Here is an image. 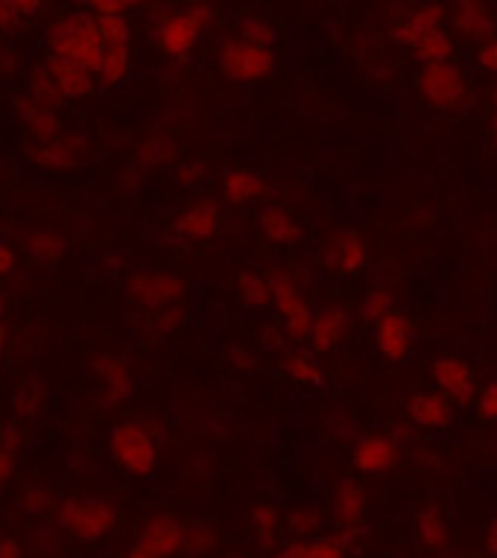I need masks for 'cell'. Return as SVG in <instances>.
Listing matches in <instances>:
<instances>
[{
  "mask_svg": "<svg viewBox=\"0 0 497 558\" xmlns=\"http://www.w3.org/2000/svg\"><path fill=\"white\" fill-rule=\"evenodd\" d=\"M106 45H102L97 19L88 12H71L53 21V27L47 29V56L71 62L83 68L88 74H97L102 62Z\"/></svg>",
  "mask_w": 497,
  "mask_h": 558,
  "instance_id": "1",
  "label": "cell"
},
{
  "mask_svg": "<svg viewBox=\"0 0 497 558\" xmlns=\"http://www.w3.org/2000/svg\"><path fill=\"white\" fill-rule=\"evenodd\" d=\"M56 523L71 538L97 544L118 526V506L106 497H68L56 506Z\"/></svg>",
  "mask_w": 497,
  "mask_h": 558,
  "instance_id": "2",
  "label": "cell"
},
{
  "mask_svg": "<svg viewBox=\"0 0 497 558\" xmlns=\"http://www.w3.org/2000/svg\"><path fill=\"white\" fill-rule=\"evenodd\" d=\"M111 462L132 476H149L158 468L156 436L135 422H120L109 433Z\"/></svg>",
  "mask_w": 497,
  "mask_h": 558,
  "instance_id": "3",
  "label": "cell"
},
{
  "mask_svg": "<svg viewBox=\"0 0 497 558\" xmlns=\"http://www.w3.org/2000/svg\"><path fill=\"white\" fill-rule=\"evenodd\" d=\"M208 15H211L208 7H184V10L167 12L165 19L158 21L156 33V45L161 47V53L167 59L184 62L199 41L203 27L211 21Z\"/></svg>",
  "mask_w": 497,
  "mask_h": 558,
  "instance_id": "4",
  "label": "cell"
},
{
  "mask_svg": "<svg viewBox=\"0 0 497 558\" xmlns=\"http://www.w3.org/2000/svg\"><path fill=\"white\" fill-rule=\"evenodd\" d=\"M92 156V137L83 129H65L53 141H29L27 158L45 170H74Z\"/></svg>",
  "mask_w": 497,
  "mask_h": 558,
  "instance_id": "5",
  "label": "cell"
},
{
  "mask_svg": "<svg viewBox=\"0 0 497 558\" xmlns=\"http://www.w3.org/2000/svg\"><path fill=\"white\" fill-rule=\"evenodd\" d=\"M184 295H187V284L179 275L170 272H135L126 281V299H130V304L147 313L179 307Z\"/></svg>",
  "mask_w": 497,
  "mask_h": 558,
  "instance_id": "6",
  "label": "cell"
},
{
  "mask_svg": "<svg viewBox=\"0 0 497 558\" xmlns=\"http://www.w3.org/2000/svg\"><path fill=\"white\" fill-rule=\"evenodd\" d=\"M220 71L231 83H260L276 71V53L243 45L240 38H226L220 47Z\"/></svg>",
  "mask_w": 497,
  "mask_h": 558,
  "instance_id": "7",
  "label": "cell"
},
{
  "mask_svg": "<svg viewBox=\"0 0 497 558\" xmlns=\"http://www.w3.org/2000/svg\"><path fill=\"white\" fill-rule=\"evenodd\" d=\"M269 293H272V304L278 313L284 316L287 337L295 342H307L311 339V328H314V313L304 304V299L295 290L293 278H287L284 272H269Z\"/></svg>",
  "mask_w": 497,
  "mask_h": 558,
  "instance_id": "8",
  "label": "cell"
},
{
  "mask_svg": "<svg viewBox=\"0 0 497 558\" xmlns=\"http://www.w3.org/2000/svg\"><path fill=\"white\" fill-rule=\"evenodd\" d=\"M182 535L184 523H179L170 514H158L149 518L141 526L138 538L130 547L126 558H173L182 553Z\"/></svg>",
  "mask_w": 497,
  "mask_h": 558,
  "instance_id": "9",
  "label": "cell"
},
{
  "mask_svg": "<svg viewBox=\"0 0 497 558\" xmlns=\"http://www.w3.org/2000/svg\"><path fill=\"white\" fill-rule=\"evenodd\" d=\"M419 94L436 109H460L465 102V83L453 64H422Z\"/></svg>",
  "mask_w": 497,
  "mask_h": 558,
  "instance_id": "10",
  "label": "cell"
},
{
  "mask_svg": "<svg viewBox=\"0 0 497 558\" xmlns=\"http://www.w3.org/2000/svg\"><path fill=\"white\" fill-rule=\"evenodd\" d=\"M94 375L100 380L102 407H120L123 401H130L135 377H132L126 360L118 357V354H102V357L94 360Z\"/></svg>",
  "mask_w": 497,
  "mask_h": 558,
  "instance_id": "11",
  "label": "cell"
},
{
  "mask_svg": "<svg viewBox=\"0 0 497 558\" xmlns=\"http://www.w3.org/2000/svg\"><path fill=\"white\" fill-rule=\"evenodd\" d=\"M433 380L443 389L445 398H451L460 407L474 403V375H471L469 363L453 357H439L433 363Z\"/></svg>",
  "mask_w": 497,
  "mask_h": 558,
  "instance_id": "12",
  "label": "cell"
},
{
  "mask_svg": "<svg viewBox=\"0 0 497 558\" xmlns=\"http://www.w3.org/2000/svg\"><path fill=\"white\" fill-rule=\"evenodd\" d=\"M323 257L325 266L342 278H354L366 264V252H363V240L357 231H340L337 238L328 240Z\"/></svg>",
  "mask_w": 497,
  "mask_h": 558,
  "instance_id": "13",
  "label": "cell"
},
{
  "mask_svg": "<svg viewBox=\"0 0 497 558\" xmlns=\"http://www.w3.org/2000/svg\"><path fill=\"white\" fill-rule=\"evenodd\" d=\"M396 459L398 445L389 436H368L351 450V465L363 474H387L389 468H396Z\"/></svg>",
  "mask_w": 497,
  "mask_h": 558,
  "instance_id": "14",
  "label": "cell"
},
{
  "mask_svg": "<svg viewBox=\"0 0 497 558\" xmlns=\"http://www.w3.org/2000/svg\"><path fill=\"white\" fill-rule=\"evenodd\" d=\"M439 27H445V7H439V3H424V7H415L407 19L396 21L392 38H396L398 45H404L413 50L427 33H433V29Z\"/></svg>",
  "mask_w": 497,
  "mask_h": 558,
  "instance_id": "15",
  "label": "cell"
},
{
  "mask_svg": "<svg viewBox=\"0 0 497 558\" xmlns=\"http://www.w3.org/2000/svg\"><path fill=\"white\" fill-rule=\"evenodd\" d=\"M173 231L179 238L194 240V243L211 240L220 231V208L214 202H196L175 217Z\"/></svg>",
  "mask_w": 497,
  "mask_h": 558,
  "instance_id": "16",
  "label": "cell"
},
{
  "mask_svg": "<svg viewBox=\"0 0 497 558\" xmlns=\"http://www.w3.org/2000/svg\"><path fill=\"white\" fill-rule=\"evenodd\" d=\"M410 342H413V328H410V322L401 313L392 311L375 325V348L389 363L404 360L410 354Z\"/></svg>",
  "mask_w": 497,
  "mask_h": 558,
  "instance_id": "17",
  "label": "cell"
},
{
  "mask_svg": "<svg viewBox=\"0 0 497 558\" xmlns=\"http://www.w3.org/2000/svg\"><path fill=\"white\" fill-rule=\"evenodd\" d=\"M45 68H47V74L53 76L56 88L62 92L65 102L85 100V97H92V94L97 92V80H94V74H88V71H83V68H76V64L47 56Z\"/></svg>",
  "mask_w": 497,
  "mask_h": 558,
  "instance_id": "18",
  "label": "cell"
},
{
  "mask_svg": "<svg viewBox=\"0 0 497 558\" xmlns=\"http://www.w3.org/2000/svg\"><path fill=\"white\" fill-rule=\"evenodd\" d=\"M12 106L19 111L21 123H24V129H27L33 141H53V137L65 132V123L59 118V111L45 109V106H38L29 97H19Z\"/></svg>",
  "mask_w": 497,
  "mask_h": 558,
  "instance_id": "19",
  "label": "cell"
},
{
  "mask_svg": "<svg viewBox=\"0 0 497 558\" xmlns=\"http://www.w3.org/2000/svg\"><path fill=\"white\" fill-rule=\"evenodd\" d=\"M410 418L424 430H443L453 418L451 401L443 392H419L410 401Z\"/></svg>",
  "mask_w": 497,
  "mask_h": 558,
  "instance_id": "20",
  "label": "cell"
},
{
  "mask_svg": "<svg viewBox=\"0 0 497 558\" xmlns=\"http://www.w3.org/2000/svg\"><path fill=\"white\" fill-rule=\"evenodd\" d=\"M453 27H457L460 36L483 41V45H486L488 38L497 36V24L495 19L488 15L486 7H483V3H471V0L453 3Z\"/></svg>",
  "mask_w": 497,
  "mask_h": 558,
  "instance_id": "21",
  "label": "cell"
},
{
  "mask_svg": "<svg viewBox=\"0 0 497 558\" xmlns=\"http://www.w3.org/2000/svg\"><path fill=\"white\" fill-rule=\"evenodd\" d=\"M351 325V316L340 307H325V311L314 313V328H311V342L316 351H331L346 339Z\"/></svg>",
  "mask_w": 497,
  "mask_h": 558,
  "instance_id": "22",
  "label": "cell"
},
{
  "mask_svg": "<svg viewBox=\"0 0 497 558\" xmlns=\"http://www.w3.org/2000/svg\"><path fill=\"white\" fill-rule=\"evenodd\" d=\"M334 514L346 532H354L366 518V492L354 480H342L334 492Z\"/></svg>",
  "mask_w": 497,
  "mask_h": 558,
  "instance_id": "23",
  "label": "cell"
},
{
  "mask_svg": "<svg viewBox=\"0 0 497 558\" xmlns=\"http://www.w3.org/2000/svg\"><path fill=\"white\" fill-rule=\"evenodd\" d=\"M260 231L267 234L272 243H284V246H295L299 240H302V229H299V222L284 211V208H278V205H269L264 211L258 214Z\"/></svg>",
  "mask_w": 497,
  "mask_h": 558,
  "instance_id": "24",
  "label": "cell"
},
{
  "mask_svg": "<svg viewBox=\"0 0 497 558\" xmlns=\"http://www.w3.org/2000/svg\"><path fill=\"white\" fill-rule=\"evenodd\" d=\"M24 252L36 264H53L68 252V240L53 229H36L24 238Z\"/></svg>",
  "mask_w": 497,
  "mask_h": 558,
  "instance_id": "25",
  "label": "cell"
},
{
  "mask_svg": "<svg viewBox=\"0 0 497 558\" xmlns=\"http://www.w3.org/2000/svg\"><path fill=\"white\" fill-rule=\"evenodd\" d=\"M27 97L33 102H38V106H45V109H50V111H59V109H62V106H65V97H62V92L56 88L53 76L47 74L45 62L36 64V68L29 71Z\"/></svg>",
  "mask_w": 497,
  "mask_h": 558,
  "instance_id": "26",
  "label": "cell"
},
{
  "mask_svg": "<svg viewBox=\"0 0 497 558\" xmlns=\"http://www.w3.org/2000/svg\"><path fill=\"white\" fill-rule=\"evenodd\" d=\"M264 193V179L258 173H248V170H231L222 179V196L231 205H243L248 199H258Z\"/></svg>",
  "mask_w": 497,
  "mask_h": 558,
  "instance_id": "27",
  "label": "cell"
},
{
  "mask_svg": "<svg viewBox=\"0 0 497 558\" xmlns=\"http://www.w3.org/2000/svg\"><path fill=\"white\" fill-rule=\"evenodd\" d=\"M130 74L132 50H106L94 80H97V85H102V88H118V85H123L130 80Z\"/></svg>",
  "mask_w": 497,
  "mask_h": 558,
  "instance_id": "28",
  "label": "cell"
},
{
  "mask_svg": "<svg viewBox=\"0 0 497 558\" xmlns=\"http://www.w3.org/2000/svg\"><path fill=\"white\" fill-rule=\"evenodd\" d=\"M415 532H419V541H422L424 547L433 549V553H443L448 547V526H445L443 512L436 506H424L422 512H419Z\"/></svg>",
  "mask_w": 497,
  "mask_h": 558,
  "instance_id": "29",
  "label": "cell"
},
{
  "mask_svg": "<svg viewBox=\"0 0 497 558\" xmlns=\"http://www.w3.org/2000/svg\"><path fill=\"white\" fill-rule=\"evenodd\" d=\"M21 427L19 422H10L0 427V492L7 488V483L15 474V462H19V448H21Z\"/></svg>",
  "mask_w": 497,
  "mask_h": 558,
  "instance_id": "30",
  "label": "cell"
},
{
  "mask_svg": "<svg viewBox=\"0 0 497 558\" xmlns=\"http://www.w3.org/2000/svg\"><path fill=\"white\" fill-rule=\"evenodd\" d=\"M238 287H240V299H243V304H246V307H252V311H264V307H269V304H272L269 278L264 272H252V269L240 272Z\"/></svg>",
  "mask_w": 497,
  "mask_h": 558,
  "instance_id": "31",
  "label": "cell"
},
{
  "mask_svg": "<svg viewBox=\"0 0 497 558\" xmlns=\"http://www.w3.org/2000/svg\"><path fill=\"white\" fill-rule=\"evenodd\" d=\"M413 53L422 64H445L453 53L451 36L445 33V27L433 29V33H427V36L413 47Z\"/></svg>",
  "mask_w": 497,
  "mask_h": 558,
  "instance_id": "32",
  "label": "cell"
},
{
  "mask_svg": "<svg viewBox=\"0 0 497 558\" xmlns=\"http://www.w3.org/2000/svg\"><path fill=\"white\" fill-rule=\"evenodd\" d=\"M217 547H220V538H217V532H214L208 523H187V526H184L182 553L187 558L208 556V553H214Z\"/></svg>",
  "mask_w": 497,
  "mask_h": 558,
  "instance_id": "33",
  "label": "cell"
},
{
  "mask_svg": "<svg viewBox=\"0 0 497 558\" xmlns=\"http://www.w3.org/2000/svg\"><path fill=\"white\" fill-rule=\"evenodd\" d=\"M238 38L243 45L260 47V50H272L278 41V29L272 27L267 19H260V15H248V19H243V24L238 27Z\"/></svg>",
  "mask_w": 497,
  "mask_h": 558,
  "instance_id": "34",
  "label": "cell"
},
{
  "mask_svg": "<svg viewBox=\"0 0 497 558\" xmlns=\"http://www.w3.org/2000/svg\"><path fill=\"white\" fill-rule=\"evenodd\" d=\"M97 29L106 50H132V21L126 15L97 19Z\"/></svg>",
  "mask_w": 497,
  "mask_h": 558,
  "instance_id": "35",
  "label": "cell"
},
{
  "mask_svg": "<svg viewBox=\"0 0 497 558\" xmlns=\"http://www.w3.org/2000/svg\"><path fill=\"white\" fill-rule=\"evenodd\" d=\"M272 558H346V553L334 541H293Z\"/></svg>",
  "mask_w": 497,
  "mask_h": 558,
  "instance_id": "36",
  "label": "cell"
},
{
  "mask_svg": "<svg viewBox=\"0 0 497 558\" xmlns=\"http://www.w3.org/2000/svg\"><path fill=\"white\" fill-rule=\"evenodd\" d=\"M281 372L304 386H325L323 368H319L316 360L307 357V354H290V357H284L281 360Z\"/></svg>",
  "mask_w": 497,
  "mask_h": 558,
  "instance_id": "37",
  "label": "cell"
},
{
  "mask_svg": "<svg viewBox=\"0 0 497 558\" xmlns=\"http://www.w3.org/2000/svg\"><path fill=\"white\" fill-rule=\"evenodd\" d=\"M252 530H255V538H258V547L264 553L276 549L278 544V512L272 506H255L252 512Z\"/></svg>",
  "mask_w": 497,
  "mask_h": 558,
  "instance_id": "38",
  "label": "cell"
},
{
  "mask_svg": "<svg viewBox=\"0 0 497 558\" xmlns=\"http://www.w3.org/2000/svg\"><path fill=\"white\" fill-rule=\"evenodd\" d=\"M363 319H368L372 325H378L384 316H389L392 313V295H389V290H372V293L366 295V302H363Z\"/></svg>",
  "mask_w": 497,
  "mask_h": 558,
  "instance_id": "39",
  "label": "cell"
},
{
  "mask_svg": "<svg viewBox=\"0 0 497 558\" xmlns=\"http://www.w3.org/2000/svg\"><path fill=\"white\" fill-rule=\"evenodd\" d=\"M12 410L19 418H33L38 410H41V384H29L24 386L15 401H12Z\"/></svg>",
  "mask_w": 497,
  "mask_h": 558,
  "instance_id": "40",
  "label": "cell"
},
{
  "mask_svg": "<svg viewBox=\"0 0 497 558\" xmlns=\"http://www.w3.org/2000/svg\"><path fill=\"white\" fill-rule=\"evenodd\" d=\"M173 156V141H167V137H149L147 144H141V158H144L147 165H165V161H170Z\"/></svg>",
  "mask_w": 497,
  "mask_h": 558,
  "instance_id": "41",
  "label": "cell"
},
{
  "mask_svg": "<svg viewBox=\"0 0 497 558\" xmlns=\"http://www.w3.org/2000/svg\"><path fill=\"white\" fill-rule=\"evenodd\" d=\"M132 7H135L132 0H92L85 12L94 19H111V15H126V10H132Z\"/></svg>",
  "mask_w": 497,
  "mask_h": 558,
  "instance_id": "42",
  "label": "cell"
},
{
  "mask_svg": "<svg viewBox=\"0 0 497 558\" xmlns=\"http://www.w3.org/2000/svg\"><path fill=\"white\" fill-rule=\"evenodd\" d=\"M24 24V15L19 10V0H0V29L15 33Z\"/></svg>",
  "mask_w": 497,
  "mask_h": 558,
  "instance_id": "43",
  "label": "cell"
},
{
  "mask_svg": "<svg viewBox=\"0 0 497 558\" xmlns=\"http://www.w3.org/2000/svg\"><path fill=\"white\" fill-rule=\"evenodd\" d=\"M477 410L486 422H497V384H488L477 398Z\"/></svg>",
  "mask_w": 497,
  "mask_h": 558,
  "instance_id": "44",
  "label": "cell"
},
{
  "mask_svg": "<svg viewBox=\"0 0 497 558\" xmlns=\"http://www.w3.org/2000/svg\"><path fill=\"white\" fill-rule=\"evenodd\" d=\"M24 506H27L29 514H41L47 512V509H53V500H50V495L41 492V488H29L27 497H24Z\"/></svg>",
  "mask_w": 497,
  "mask_h": 558,
  "instance_id": "45",
  "label": "cell"
},
{
  "mask_svg": "<svg viewBox=\"0 0 497 558\" xmlns=\"http://www.w3.org/2000/svg\"><path fill=\"white\" fill-rule=\"evenodd\" d=\"M477 59H480V64L486 68V71H492V74H497V36H495V38H488L486 45H480Z\"/></svg>",
  "mask_w": 497,
  "mask_h": 558,
  "instance_id": "46",
  "label": "cell"
},
{
  "mask_svg": "<svg viewBox=\"0 0 497 558\" xmlns=\"http://www.w3.org/2000/svg\"><path fill=\"white\" fill-rule=\"evenodd\" d=\"M316 526H319V521H316L311 512H295L293 518H290V530H293L295 535H307V532H316Z\"/></svg>",
  "mask_w": 497,
  "mask_h": 558,
  "instance_id": "47",
  "label": "cell"
},
{
  "mask_svg": "<svg viewBox=\"0 0 497 558\" xmlns=\"http://www.w3.org/2000/svg\"><path fill=\"white\" fill-rule=\"evenodd\" d=\"M15 264H19V255H15V248H12L10 243H3V238H0V278L12 275Z\"/></svg>",
  "mask_w": 497,
  "mask_h": 558,
  "instance_id": "48",
  "label": "cell"
},
{
  "mask_svg": "<svg viewBox=\"0 0 497 558\" xmlns=\"http://www.w3.org/2000/svg\"><path fill=\"white\" fill-rule=\"evenodd\" d=\"M21 56L15 50H0V76H10L12 71H19Z\"/></svg>",
  "mask_w": 497,
  "mask_h": 558,
  "instance_id": "49",
  "label": "cell"
},
{
  "mask_svg": "<svg viewBox=\"0 0 497 558\" xmlns=\"http://www.w3.org/2000/svg\"><path fill=\"white\" fill-rule=\"evenodd\" d=\"M0 558H21V544L7 532H0Z\"/></svg>",
  "mask_w": 497,
  "mask_h": 558,
  "instance_id": "50",
  "label": "cell"
},
{
  "mask_svg": "<svg viewBox=\"0 0 497 558\" xmlns=\"http://www.w3.org/2000/svg\"><path fill=\"white\" fill-rule=\"evenodd\" d=\"M199 173H203V165L194 161V165H184L182 170H179V179H182V184H194L196 179H199Z\"/></svg>",
  "mask_w": 497,
  "mask_h": 558,
  "instance_id": "51",
  "label": "cell"
},
{
  "mask_svg": "<svg viewBox=\"0 0 497 558\" xmlns=\"http://www.w3.org/2000/svg\"><path fill=\"white\" fill-rule=\"evenodd\" d=\"M486 549H488V556H495V558H497V518H495V521H492V526H488Z\"/></svg>",
  "mask_w": 497,
  "mask_h": 558,
  "instance_id": "52",
  "label": "cell"
},
{
  "mask_svg": "<svg viewBox=\"0 0 497 558\" xmlns=\"http://www.w3.org/2000/svg\"><path fill=\"white\" fill-rule=\"evenodd\" d=\"M19 10H21V15L27 19L29 12L41 10V3H38V0H19Z\"/></svg>",
  "mask_w": 497,
  "mask_h": 558,
  "instance_id": "53",
  "label": "cell"
},
{
  "mask_svg": "<svg viewBox=\"0 0 497 558\" xmlns=\"http://www.w3.org/2000/svg\"><path fill=\"white\" fill-rule=\"evenodd\" d=\"M3 357H7V328L0 325V368H3Z\"/></svg>",
  "mask_w": 497,
  "mask_h": 558,
  "instance_id": "54",
  "label": "cell"
},
{
  "mask_svg": "<svg viewBox=\"0 0 497 558\" xmlns=\"http://www.w3.org/2000/svg\"><path fill=\"white\" fill-rule=\"evenodd\" d=\"M495 106H497V88H495ZM492 137H495V144H497V114H495V126H492Z\"/></svg>",
  "mask_w": 497,
  "mask_h": 558,
  "instance_id": "55",
  "label": "cell"
},
{
  "mask_svg": "<svg viewBox=\"0 0 497 558\" xmlns=\"http://www.w3.org/2000/svg\"><path fill=\"white\" fill-rule=\"evenodd\" d=\"M3 313H7V299H3V293H0V319H3Z\"/></svg>",
  "mask_w": 497,
  "mask_h": 558,
  "instance_id": "56",
  "label": "cell"
},
{
  "mask_svg": "<svg viewBox=\"0 0 497 558\" xmlns=\"http://www.w3.org/2000/svg\"><path fill=\"white\" fill-rule=\"evenodd\" d=\"M222 558H243V556H238V553H231V556H222Z\"/></svg>",
  "mask_w": 497,
  "mask_h": 558,
  "instance_id": "57",
  "label": "cell"
}]
</instances>
